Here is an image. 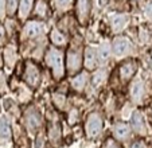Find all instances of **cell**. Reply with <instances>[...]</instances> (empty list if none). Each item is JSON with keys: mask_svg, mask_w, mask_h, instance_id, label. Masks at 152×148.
Returning a JSON list of instances; mask_svg holds the SVG:
<instances>
[{"mask_svg": "<svg viewBox=\"0 0 152 148\" xmlns=\"http://www.w3.org/2000/svg\"><path fill=\"white\" fill-rule=\"evenodd\" d=\"M75 114H77V111H73V112H72V114H70V120H69V121L72 122V124L75 121Z\"/></svg>", "mask_w": 152, "mask_h": 148, "instance_id": "32", "label": "cell"}, {"mask_svg": "<svg viewBox=\"0 0 152 148\" xmlns=\"http://www.w3.org/2000/svg\"><path fill=\"white\" fill-rule=\"evenodd\" d=\"M144 96V85L140 80L135 81L131 86V97H132L133 103H140Z\"/></svg>", "mask_w": 152, "mask_h": 148, "instance_id": "10", "label": "cell"}, {"mask_svg": "<svg viewBox=\"0 0 152 148\" xmlns=\"http://www.w3.org/2000/svg\"><path fill=\"white\" fill-rule=\"evenodd\" d=\"M43 32V24L39 22H28L24 27V35L28 38H37Z\"/></svg>", "mask_w": 152, "mask_h": 148, "instance_id": "8", "label": "cell"}, {"mask_svg": "<svg viewBox=\"0 0 152 148\" xmlns=\"http://www.w3.org/2000/svg\"><path fill=\"white\" fill-rule=\"evenodd\" d=\"M40 122H42V117H40L39 112L35 108L27 109L26 113H24V124H26L27 128L34 131V129H37L40 125Z\"/></svg>", "mask_w": 152, "mask_h": 148, "instance_id": "4", "label": "cell"}, {"mask_svg": "<svg viewBox=\"0 0 152 148\" xmlns=\"http://www.w3.org/2000/svg\"><path fill=\"white\" fill-rule=\"evenodd\" d=\"M97 65V51L93 47L85 48V66L88 70H93Z\"/></svg>", "mask_w": 152, "mask_h": 148, "instance_id": "11", "label": "cell"}, {"mask_svg": "<svg viewBox=\"0 0 152 148\" xmlns=\"http://www.w3.org/2000/svg\"><path fill=\"white\" fill-rule=\"evenodd\" d=\"M131 48V43H129V39L125 37H117L115 40H113V51H115L116 55L121 57V55H125L126 53L129 51Z\"/></svg>", "mask_w": 152, "mask_h": 148, "instance_id": "6", "label": "cell"}, {"mask_svg": "<svg viewBox=\"0 0 152 148\" xmlns=\"http://www.w3.org/2000/svg\"><path fill=\"white\" fill-rule=\"evenodd\" d=\"M53 100H54V104L58 108H63L65 103H66V98H65V96H62V94H54V96H53Z\"/></svg>", "mask_w": 152, "mask_h": 148, "instance_id": "22", "label": "cell"}, {"mask_svg": "<svg viewBox=\"0 0 152 148\" xmlns=\"http://www.w3.org/2000/svg\"><path fill=\"white\" fill-rule=\"evenodd\" d=\"M70 3H72V0H54L55 7H57L58 10H62V11L67 10V7L70 6Z\"/></svg>", "mask_w": 152, "mask_h": 148, "instance_id": "23", "label": "cell"}, {"mask_svg": "<svg viewBox=\"0 0 152 148\" xmlns=\"http://www.w3.org/2000/svg\"><path fill=\"white\" fill-rule=\"evenodd\" d=\"M113 133H115L116 139L125 140L129 136V133H131V128L126 124H124V122H120V124H116L115 129H113Z\"/></svg>", "mask_w": 152, "mask_h": 148, "instance_id": "13", "label": "cell"}, {"mask_svg": "<svg viewBox=\"0 0 152 148\" xmlns=\"http://www.w3.org/2000/svg\"><path fill=\"white\" fill-rule=\"evenodd\" d=\"M110 57V48L108 45H101L97 50V59H100L101 62H106Z\"/></svg>", "mask_w": 152, "mask_h": 148, "instance_id": "18", "label": "cell"}, {"mask_svg": "<svg viewBox=\"0 0 152 148\" xmlns=\"http://www.w3.org/2000/svg\"><path fill=\"white\" fill-rule=\"evenodd\" d=\"M131 148H145V147H144V144L141 141H136V143H133Z\"/></svg>", "mask_w": 152, "mask_h": 148, "instance_id": "31", "label": "cell"}, {"mask_svg": "<svg viewBox=\"0 0 152 148\" xmlns=\"http://www.w3.org/2000/svg\"><path fill=\"white\" fill-rule=\"evenodd\" d=\"M85 131L88 137H92V139L101 133V131H102V120H101L100 114L98 113L89 114L85 124Z\"/></svg>", "mask_w": 152, "mask_h": 148, "instance_id": "2", "label": "cell"}, {"mask_svg": "<svg viewBox=\"0 0 152 148\" xmlns=\"http://www.w3.org/2000/svg\"><path fill=\"white\" fill-rule=\"evenodd\" d=\"M11 137V127L7 119H0V141H7Z\"/></svg>", "mask_w": 152, "mask_h": 148, "instance_id": "14", "label": "cell"}, {"mask_svg": "<svg viewBox=\"0 0 152 148\" xmlns=\"http://www.w3.org/2000/svg\"><path fill=\"white\" fill-rule=\"evenodd\" d=\"M6 12H7V3H6V0H0V19H1V18H4Z\"/></svg>", "mask_w": 152, "mask_h": 148, "instance_id": "28", "label": "cell"}, {"mask_svg": "<svg viewBox=\"0 0 152 148\" xmlns=\"http://www.w3.org/2000/svg\"><path fill=\"white\" fill-rule=\"evenodd\" d=\"M4 43H6V30L0 24V45H4Z\"/></svg>", "mask_w": 152, "mask_h": 148, "instance_id": "29", "label": "cell"}, {"mask_svg": "<svg viewBox=\"0 0 152 148\" xmlns=\"http://www.w3.org/2000/svg\"><path fill=\"white\" fill-rule=\"evenodd\" d=\"M131 124H132V128L135 129L137 133L144 135L147 132L145 129V121H144V117L140 112H135L132 116V120H131Z\"/></svg>", "mask_w": 152, "mask_h": 148, "instance_id": "9", "label": "cell"}, {"mask_svg": "<svg viewBox=\"0 0 152 148\" xmlns=\"http://www.w3.org/2000/svg\"><path fill=\"white\" fill-rule=\"evenodd\" d=\"M126 24V18L125 15H116V16L112 18V29L115 30L116 32L123 31V29Z\"/></svg>", "mask_w": 152, "mask_h": 148, "instance_id": "16", "label": "cell"}, {"mask_svg": "<svg viewBox=\"0 0 152 148\" xmlns=\"http://www.w3.org/2000/svg\"><path fill=\"white\" fill-rule=\"evenodd\" d=\"M145 15H147V18L152 19V1H149V3L147 4V7H145Z\"/></svg>", "mask_w": 152, "mask_h": 148, "instance_id": "30", "label": "cell"}, {"mask_svg": "<svg viewBox=\"0 0 152 148\" xmlns=\"http://www.w3.org/2000/svg\"><path fill=\"white\" fill-rule=\"evenodd\" d=\"M104 148H121V147L113 139H109V140H106V141H105V144H104Z\"/></svg>", "mask_w": 152, "mask_h": 148, "instance_id": "27", "label": "cell"}, {"mask_svg": "<svg viewBox=\"0 0 152 148\" xmlns=\"http://www.w3.org/2000/svg\"><path fill=\"white\" fill-rule=\"evenodd\" d=\"M61 137V128L58 124H54V125L50 128V139L53 141H58Z\"/></svg>", "mask_w": 152, "mask_h": 148, "instance_id": "21", "label": "cell"}, {"mask_svg": "<svg viewBox=\"0 0 152 148\" xmlns=\"http://www.w3.org/2000/svg\"><path fill=\"white\" fill-rule=\"evenodd\" d=\"M18 1H19V0H6L7 11H8V12H14L15 10H16V7H18Z\"/></svg>", "mask_w": 152, "mask_h": 148, "instance_id": "25", "label": "cell"}, {"mask_svg": "<svg viewBox=\"0 0 152 148\" xmlns=\"http://www.w3.org/2000/svg\"><path fill=\"white\" fill-rule=\"evenodd\" d=\"M135 71H136V63L132 62V61H128V62L121 65L120 75L124 81H128V80H131V77L135 74Z\"/></svg>", "mask_w": 152, "mask_h": 148, "instance_id": "12", "label": "cell"}, {"mask_svg": "<svg viewBox=\"0 0 152 148\" xmlns=\"http://www.w3.org/2000/svg\"><path fill=\"white\" fill-rule=\"evenodd\" d=\"M32 1L34 0H20L19 3V16L20 19H26L28 16L30 11L32 7Z\"/></svg>", "mask_w": 152, "mask_h": 148, "instance_id": "15", "label": "cell"}, {"mask_svg": "<svg viewBox=\"0 0 152 148\" xmlns=\"http://www.w3.org/2000/svg\"><path fill=\"white\" fill-rule=\"evenodd\" d=\"M1 63L3 62H1V55H0V66H1Z\"/></svg>", "mask_w": 152, "mask_h": 148, "instance_id": "34", "label": "cell"}, {"mask_svg": "<svg viewBox=\"0 0 152 148\" xmlns=\"http://www.w3.org/2000/svg\"><path fill=\"white\" fill-rule=\"evenodd\" d=\"M50 38H51L53 43H54L55 46H63L66 45V38H65V35L62 34V32L59 31V30H53L51 34H50Z\"/></svg>", "mask_w": 152, "mask_h": 148, "instance_id": "17", "label": "cell"}, {"mask_svg": "<svg viewBox=\"0 0 152 148\" xmlns=\"http://www.w3.org/2000/svg\"><path fill=\"white\" fill-rule=\"evenodd\" d=\"M46 63L51 67L53 70V74H54V77L57 80L63 77V73H65V65H63V53L61 50L55 47H51L49 48V51H47L46 57Z\"/></svg>", "mask_w": 152, "mask_h": 148, "instance_id": "1", "label": "cell"}, {"mask_svg": "<svg viewBox=\"0 0 152 148\" xmlns=\"http://www.w3.org/2000/svg\"><path fill=\"white\" fill-rule=\"evenodd\" d=\"M37 148H42V137H39L37 141Z\"/></svg>", "mask_w": 152, "mask_h": 148, "instance_id": "33", "label": "cell"}, {"mask_svg": "<svg viewBox=\"0 0 152 148\" xmlns=\"http://www.w3.org/2000/svg\"><path fill=\"white\" fill-rule=\"evenodd\" d=\"M85 84H86V74L81 73V74H78L77 77L73 78L72 85H73V88L77 89V90H82Z\"/></svg>", "mask_w": 152, "mask_h": 148, "instance_id": "20", "label": "cell"}, {"mask_svg": "<svg viewBox=\"0 0 152 148\" xmlns=\"http://www.w3.org/2000/svg\"><path fill=\"white\" fill-rule=\"evenodd\" d=\"M34 12L38 15V16H46L47 14V6L45 0H37L34 6Z\"/></svg>", "mask_w": 152, "mask_h": 148, "instance_id": "19", "label": "cell"}, {"mask_svg": "<svg viewBox=\"0 0 152 148\" xmlns=\"http://www.w3.org/2000/svg\"><path fill=\"white\" fill-rule=\"evenodd\" d=\"M90 12V0H77L75 4V14L81 23H85L89 18Z\"/></svg>", "mask_w": 152, "mask_h": 148, "instance_id": "5", "label": "cell"}, {"mask_svg": "<svg viewBox=\"0 0 152 148\" xmlns=\"http://www.w3.org/2000/svg\"><path fill=\"white\" fill-rule=\"evenodd\" d=\"M6 58H7V62L11 65V62H14L15 61V53L14 50H12V47H8L6 50Z\"/></svg>", "mask_w": 152, "mask_h": 148, "instance_id": "26", "label": "cell"}, {"mask_svg": "<svg viewBox=\"0 0 152 148\" xmlns=\"http://www.w3.org/2000/svg\"><path fill=\"white\" fill-rule=\"evenodd\" d=\"M39 78H40V73L38 66L32 62H27L26 67H24V80H26V82L30 86L35 88L39 84Z\"/></svg>", "mask_w": 152, "mask_h": 148, "instance_id": "3", "label": "cell"}, {"mask_svg": "<svg viewBox=\"0 0 152 148\" xmlns=\"http://www.w3.org/2000/svg\"><path fill=\"white\" fill-rule=\"evenodd\" d=\"M104 78H105V71H104V70H100L98 73L94 74V77H93V84H94L96 86H98L100 84H102Z\"/></svg>", "mask_w": 152, "mask_h": 148, "instance_id": "24", "label": "cell"}, {"mask_svg": "<svg viewBox=\"0 0 152 148\" xmlns=\"http://www.w3.org/2000/svg\"><path fill=\"white\" fill-rule=\"evenodd\" d=\"M81 69V54L77 51H70L67 54V70L69 73H77Z\"/></svg>", "mask_w": 152, "mask_h": 148, "instance_id": "7", "label": "cell"}]
</instances>
